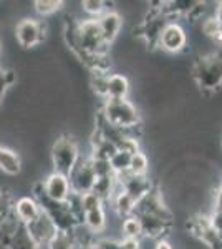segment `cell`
<instances>
[{
  "mask_svg": "<svg viewBox=\"0 0 222 249\" xmlns=\"http://www.w3.org/2000/svg\"><path fill=\"white\" fill-rule=\"evenodd\" d=\"M191 78L204 95H214L222 87V50L199 53L191 65Z\"/></svg>",
  "mask_w": 222,
  "mask_h": 249,
  "instance_id": "obj_1",
  "label": "cell"
},
{
  "mask_svg": "<svg viewBox=\"0 0 222 249\" xmlns=\"http://www.w3.org/2000/svg\"><path fill=\"white\" fill-rule=\"evenodd\" d=\"M100 115L110 124L124 131L141 130V124H143V115L139 108L128 98L104 100Z\"/></svg>",
  "mask_w": 222,
  "mask_h": 249,
  "instance_id": "obj_2",
  "label": "cell"
},
{
  "mask_svg": "<svg viewBox=\"0 0 222 249\" xmlns=\"http://www.w3.org/2000/svg\"><path fill=\"white\" fill-rule=\"evenodd\" d=\"M34 196L38 201L42 213L50 218L51 223L55 224V228L58 230V232H67V234H73V231L76 230V226H80L78 221L75 219L73 213L68 208L67 203H55L51 199H48L42 191V184L37 183L34 188Z\"/></svg>",
  "mask_w": 222,
  "mask_h": 249,
  "instance_id": "obj_3",
  "label": "cell"
},
{
  "mask_svg": "<svg viewBox=\"0 0 222 249\" xmlns=\"http://www.w3.org/2000/svg\"><path fill=\"white\" fill-rule=\"evenodd\" d=\"M80 160H82V151L73 136L62 135L51 146V163H53V171L56 173L68 176Z\"/></svg>",
  "mask_w": 222,
  "mask_h": 249,
  "instance_id": "obj_4",
  "label": "cell"
},
{
  "mask_svg": "<svg viewBox=\"0 0 222 249\" xmlns=\"http://www.w3.org/2000/svg\"><path fill=\"white\" fill-rule=\"evenodd\" d=\"M188 42V32L183 27V23L179 20H169L161 30L156 48L169 55H179L189 50Z\"/></svg>",
  "mask_w": 222,
  "mask_h": 249,
  "instance_id": "obj_5",
  "label": "cell"
},
{
  "mask_svg": "<svg viewBox=\"0 0 222 249\" xmlns=\"http://www.w3.org/2000/svg\"><path fill=\"white\" fill-rule=\"evenodd\" d=\"M68 179H70L71 193H75V195H85V193H90L93 190L96 181V173L90 155L82 156L73 171L68 175Z\"/></svg>",
  "mask_w": 222,
  "mask_h": 249,
  "instance_id": "obj_6",
  "label": "cell"
},
{
  "mask_svg": "<svg viewBox=\"0 0 222 249\" xmlns=\"http://www.w3.org/2000/svg\"><path fill=\"white\" fill-rule=\"evenodd\" d=\"M15 37H17L20 47L23 48L37 47L45 38V23L34 17L22 18L17 23V27H15Z\"/></svg>",
  "mask_w": 222,
  "mask_h": 249,
  "instance_id": "obj_7",
  "label": "cell"
},
{
  "mask_svg": "<svg viewBox=\"0 0 222 249\" xmlns=\"http://www.w3.org/2000/svg\"><path fill=\"white\" fill-rule=\"evenodd\" d=\"M40 184H42L43 195L55 203H67L68 198L71 196L70 179H68L67 175H62V173H50Z\"/></svg>",
  "mask_w": 222,
  "mask_h": 249,
  "instance_id": "obj_8",
  "label": "cell"
},
{
  "mask_svg": "<svg viewBox=\"0 0 222 249\" xmlns=\"http://www.w3.org/2000/svg\"><path fill=\"white\" fill-rule=\"evenodd\" d=\"M25 230L28 232V236L32 238V241H34L40 249H47L48 244L51 243V239L58 234V230H56L55 224L51 223L45 213H42L37 219L32 221L30 224H27Z\"/></svg>",
  "mask_w": 222,
  "mask_h": 249,
  "instance_id": "obj_9",
  "label": "cell"
},
{
  "mask_svg": "<svg viewBox=\"0 0 222 249\" xmlns=\"http://www.w3.org/2000/svg\"><path fill=\"white\" fill-rule=\"evenodd\" d=\"M116 183L126 195H130L135 201H138L143 196H146L148 193L154 190L153 179L148 176H135L130 173H123V175L116 176Z\"/></svg>",
  "mask_w": 222,
  "mask_h": 249,
  "instance_id": "obj_10",
  "label": "cell"
},
{
  "mask_svg": "<svg viewBox=\"0 0 222 249\" xmlns=\"http://www.w3.org/2000/svg\"><path fill=\"white\" fill-rule=\"evenodd\" d=\"M98 20L100 30H102V37L108 45L111 47V43L118 38L121 29H123V15L118 10L110 9L106 10Z\"/></svg>",
  "mask_w": 222,
  "mask_h": 249,
  "instance_id": "obj_11",
  "label": "cell"
},
{
  "mask_svg": "<svg viewBox=\"0 0 222 249\" xmlns=\"http://www.w3.org/2000/svg\"><path fill=\"white\" fill-rule=\"evenodd\" d=\"M42 214V208L34 196H22L14 201V216L20 224L27 226Z\"/></svg>",
  "mask_w": 222,
  "mask_h": 249,
  "instance_id": "obj_12",
  "label": "cell"
},
{
  "mask_svg": "<svg viewBox=\"0 0 222 249\" xmlns=\"http://www.w3.org/2000/svg\"><path fill=\"white\" fill-rule=\"evenodd\" d=\"M2 244L5 249H40L28 236L23 224H17L12 231L3 232Z\"/></svg>",
  "mask_w": 222,
  "mask_h": 249,
  "instance_id": "obj_13",
  "label": "cell"
},
{
  "mask_svg": "<svg viewBox=\"0 0 222 249\" xmlns=\"http://www.w3.org/2000/svg\"><path fill=\"white\" fill-rule=\"evenodd\" d=\"M131 91L130 78L123 73H110L108 77V98L111 100H123L128 98Z\"/></svg>",
  "mask_w": 222,
  "mask_h": 249,
  "instance_id": "obj_14",
  "label": "cell"
},
{
  "mask_svg": "<svg viewBox=\"0 0 222 249\" xmlns=\"http://www.w3.org/2000/svg\"><path fill=\"white\" fill-rule=\"evenodd\" d=\"M110 204L115 211V214L118 216L120 219H124L128 216L135 214V206H136V201L131 198L130 195H126L121 188L118 186V190L113 195V198L110 199Z\"/></svg>",
  "mask_w": 222,
  "mask_h": 249,
  "instance_id": "obj_15",
  "label": "cell"
},
{
  "mask_svg": "<svg viewBox=\"0 0 222 249\" xmlns=\"http://www.w3.org/2000/svg\"><path fill=\"white\" fill-rule=\"evenodd\" d=\"M83 226L86 228L91 234H95L96 238H100V234L104 232L108 226V219H106V211L103 208H96V210L86 211L83 216Z\"/></svg>",
  "mask_w": 222,
  "mask_h": 249,
  "instance_id": "obj_16",
  "label": "cell"
},
{
  "mask_svg": "<svg viewBox=\"0 0 222 249\" xmlns=\"http://www.w3.org/2000/svg\"><path fill=\"white\" fill-rule=\"evenodd\" d=\"M0 171L9 176H17L22 171V160L17 151L0 146Z\"/></svg>",
  "mask_w": 222,
  "mask_h": 249,
  "instance_id": "obj_17",
  "label": "cell"
},
{
  "mask_svg": "<svg viewBox=\"0 0 222 249\" xmlns=\"http://www.w3.org/2000/svg\"><path fill=\"white\" fill-rule=\"evenodd\" d=\"M149 166H151L149 156L144 153L143 150H139V151H136V153L131 155L128 173H130V175H135V176H148L149 175Z\"/></svg>",
  "mask_w": 222,
  "mask_h": 249,
  "instance_id": "obj_18",
  "label": "cell"
},
{
  "mask_svg": "<svg viewBox=\"0 0 222 249\" xmlns=\"http://www.w3.org/2000/svg\"><path fill=\"white\" fill-rule=\"evenodd\" d=\"M121 238H133V239H141L143 238V226L141 221L136 214H131L128 218L121 219Z\"/></svg>",
  "mask_w": 222,
  "mask_h": 249,
  "instance_id": "obj_19",
  "label": "cell"
},
{
  "mask_svg": "<svg viewBox=\"0 0 222 249\" xmlns=\"http://www.w3.org/2000/svg\"><path fill=\"white\" fill-rule=\"evenodd\" d=\"M108 77H110V73H103V71H91V77H90V85L93 88V91L103 102L108 96Z\"/></svg>",
  "mask_w": 222,
  "mask_h": 249,
  "instance_id": "obj_20",
  "label": "cell"
},
{
  "mask_svg": "<svg viewBox=\"0 0 222 249\" xmlns=\"http://www.w3.org/2000/svg\"><path fill=\"white\" fill-rule=\"evenodd\" d=\"M14 201L15 199L9 191H0V231L14 216Z\"/></svg>",
  "mask_w": 222,
  "mask_h": 249,
  "instance_id": "obj_21",
  "label": "cell"
},
{
  "mask_svg": "<svg viewBox=\"0 0 222 249\" xmlns=\"http://www.w3.org/2000/svg\"><path fill=\"white\" fill-rule=\"evenodd\" d=\"M130 160H131V155L124 150H118L115 155L111 156L110 160V166L115 176L118 175H123V173H128V168H130Z\"/></svg>",
  "mask_w": 222,
  "mask_h": 249,
  "instance_id": "obj_22",
  "label": "cell"
},
{
  "mask_svg": "<svg viewBox=\"0 0 222 249\" xmlns=\"http://www.w3.org/2000/svg\"><path fill=\"white\" fill-rule=\"evenodd\" d=\"M108 5L110 3L103 2V0H85V2H82V9L88 15V18H100L104 12L111 9Z\"/></svg>",
  "mask_w": 222,
  "mask_h": 249,
  "instance_id": "obj_23",
  "label": "cell"
},
{
  "mask_svg": "<svg viewBox=\"0 0 222 249\" xmlns=\"http://www.w3.org/2000/svg\"><path fill=\"white\" fill-rule=\"evenodd\" d=\"M63 5H65V2H60V0H37V2H34V9L40 17L53 15L58 10H62Z\"/></svg>",
  "mask_w": 222,
  "mask_h": 249,
  "instance_id": "obj_24",
  "label": "cell"
},
{
  "mask_svg": "<svg viewBox=\"0 0 222 249\" xmlns=\"http://www.w3.org/2000/svg\"><path fill=\"white\" fill-rule=\"evenodd\" d=\"M221 30H222V27H221L219 20L214 17V14L207 15V17H204L203 20H201L199 32H201V35H203L204 38L212 40L217 34H219Z\"/></svg>",
  "mask_w": 222,
  "mask_h": 249,
  "instance_id": "obj_25",
  "label": "cell"
},
{
  "mask_svg": "<svg viewBox=\"0 0 222 249\" xmlns=\"http://www.w3.org/2000/svg\"><path fill=\"white\" fill-rule=\"evenodd\" d=\"M47 249H76V243L73 239V234H67V232H58L51 243L48 244Z\"/></svg>",
  "mask_w": 222,
  "mask_h": 249,
  "instance_id": "obj_26",
  "label": "cell"
},
{
  "mask_svg": "<svg viewBox=\"0 0 222 249\" xmlns=\"http://www.w3.org/2000/svg\"><path fill=\"white\" fill-rule=\"evenodd\" d=\"M15 71L14 70H7L0 65V108H2V103H3V95L5 91L9 90V87H12L15 83Z\"/></svg>",
  "mask_w": 222,
  "mask_h": 249,
  "instance_id": "obj_27",
  "label": "cell"
},
{
  "mask_svg": "<svg viewBox=\"0 0 222 249\" xmlns=\"http://www.w3.org/2000/svg\"><path fill=\"white\" fill-rule=\"evenodd\" d=\"M80 204H82V210L86 213V211L96 210V208H103L104 201L98 195L90 191V193H85V195H80Z\"/></svg>",
  "mask_w": 222,
  "mask_h": 249,
  "instance_id": "obj_28",
  "label": "cell"
},
{
  "mask_svg": "<svg viewBox=\"0 0 222 249\" xmlns=\"http://www.w3.org/2000/svg\"><path fill=\"white\" fill-rule=\"evenodd\" d=\"M154 249H174V244L169 238H161L154 241Z\"/></svg>",
  "mask_w": 222,
  "mask_h": 249,
  "instance_id": "obj_29",
  "label": "cell"
},
{
  "mask_svg": "<svg viewBox=\"0 0 222 249\" xmlns=\"http://www.w3.org/2000/svg\"><path fill=\"white\" fill-rule=\"evenodd\" d=\"M214 17L219 20V23L222 27V0H221V2H217L216 7H214Z\"/></svg>",
  "mask_w": 222,
  "mask_h": 249,
  "instance_id": "obj_30",
  "label": "cell"
},
{
  "mask_svg": "<svg viewBox=\"0 0 222 249\" xmlns=\"http://www.w3.org/2000/svg\"><path fill=\"white\" fill-rule=\"evenodd\" d=\"M2 48H3V45H2V38H0V55H2Z\"/></svg>",
  "mask_w": 222,
  "mask_h": 249,
  "instance_id": "obj_31",
  "label": "cell"
},
{
  "mask_svg": "<svg viewBox=\"0 0 222 249\" xmlns=\"http://www.w3.org/2000/svg\"><path fill=\"white\" fill-rule=\"evenodd\" d=\"M219 188H221V190H222V176H221V186H219Z\"/></svg>",
  "mask_w": 222,
  "mask_h": 249,
  "instance_id": "obj_32",
  "label": "cell"
},
{
  "mask_svg": "<svg viewBox=\"0 0 222 249\" xmlns=\"http://www.w3.org/2000/svg\"><path fill=\"white\" fill-rule=\"evenodd\" d=\"M221 151H222V136H221Z\"/></svg>",
  "mask_w": 222,
  "mask_h": 249,
  "instance_id": "obj_33",
  "label": "cell"
}]
</instances>
